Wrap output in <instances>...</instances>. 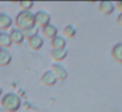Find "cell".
<instances>
[{"label":"cell","instance_id":"1","mask_svg":"<svg viewBox=\"0 0 122 112\" xmlns=\"http://www.w3.org/2000/svg\"><path fill=\"white\" fill-rule=\"evenodd\" d=\"M15 25H16V29L21 32H26L36 28L34 13H32L30 11H21L15 19Z\"/></svg>","mask_w":122,"mask_h":112},{"label":"cell","instance_id":"2","mask_svg":"<svg viewBox=\"0 0 122 112\" xmlns=\"http://www.w3.org/2000/svg\"><path fill=\"white\" fill-rule=\"evenodd\" d=\"M20 107H21V99L13 92L7 94L1 99V108L4 109V112H17Z\"/></svg>","mask_w":122,"mask_h":112},{"label":"cell","instance_id":"3","mask_svg":"<svg viewBox=\"0 0 122 112\" xmlns=\"http://www.w3.org/2000/svg\"><path fill=\"white\" fill-rule=\"evenodd\" d=\"M34 19H36V24H37L38 27H41V28H45L46 25H49V24H50V21H51V16L46 11L36 12Z\"/></svg>","mask_w":122,"mask_h":112},{"label":"cell","instance_id":"4","mask_svg":"<svg viewBox=\"0 0 122 112\" xmlns=\"http://www.w3.org/2000/svg\"><path fill=\"white\" fill-rule=\"evenodd\" d=\"M51 71H53V74L55 75L56 80H64V79H67V77H68L67 69L64 66H62L61 63H53Z\"/></svg>","mask_w":122,"mask_h":112},{"label":"cell","instance_id":"5","mask_svg":"<svg viewBox=\"0 0 122 112\" xmlns=\"http://www.w3.org/2000/svg\"><path fill=\"white\" fill-rule=\"evenodd\" d=\"M13 24V19L8 13H0V32H5Z\"/></svg>","mask_w":122,"mask_h":112},{"label":"cell","instance_id":"6","mask_svg":"<svg viewBox=\"0 0 122 112\" xmlns=\"http://www.w3.org/2000/svg\"><path fill=\"white\" fill-rule=\"evenodd\" d=\"M98 9H100V12L102 15H106V16H109V15H112L114 12V9H116V6H114L113 1H101L100 4H98Z\"/></svg>","mask_w":122,"mask_h":112},{"label":"cell","instance_id":"7","mask_svg":"<svg viewBox=\"0 0 122 112\" xmlns=\"http://www.w3.org/2000/svg\"><path fill=\"white\" fill-rule=\"evenodd\" d=\"M42 33H43V36H45L46 38L53 40V38H55L56 36H58V28L50 22V24L46 25L45 28H42Z\"/></svg>","mask_w":122,"mask_h":112},{"label":"cell","instance_id":"8","mask_svg":"<svg viewBox=\"0 0 122 112\" xmlns=\"http://www.w3.org/2000/svg\"><path fill=\"white\" fill-rule=\"evenodd\" d=\"M9 36H11L12 44H16V45H20V44H22V42H24V40H25L24 32H21V30L16 29V28H13V29L11 30Z\"/></svg>","mask_w":122,"mask_h":112},{"label":"cell","instance_id":"9","mask_svg":"<svg viewBox=\"0 0 122 112\" xmlns=\"http://www.w3.org/2000/svg\"><path fill=\"white\" fill-rule=\"evenodd\" d=\"M112 58L117 63L122 65V42H118L112 48Z\"/></svg>","mask_w":122,"mask_h":112},{"label":"cell","instance_id":"10","mask_svg":"<svg viewBox=\"0 0 122 112\" xmlns=\"http://www.w3.org/2000/svg\"><path fill=\"white\" fill-rule=\"evenodd\" d=\"M41 82H42L43 86H49V87H50V86H54L56 83V78H55V75L53 74L51 70H47V71L42 75Z\"/></svg>","mask_w":122,"mask_h":112},{"label":"cell","instance_id":"11","mask_svg":"<svg viewBox=\"0 0 122 112\" xmlns=\"http://www.w3.org/2000/svg\"><path fill=\"white\" fill-rule=\"evenodd\" d=\"M67 41L64 37L62 36H56L55 38L51 40V46H53V50H62V49H66Z\"/></svg>","mask_w":122,"mask_h":112},{"label":"cell","instance_id":"12","mask_svg":"<svg viewBox=\"0 0 122 112\" xmlns=\"http://www.w3.org/2000/svg\"><path fill=\"white\" fill-rule=\"evenodd\" d=\"M28 41H29V48L32 49V50H40L43 46V38L41 37L40 34L34 36V37H32Z\"/></svg>","mask_w":122,"mask_h":112},{"label":"cell","instance_id":"13","mask_svg":"<svg viewBox=\"0 0 122 112\" xmlns=\"http://www.w3.org/2000/svg\"><path fill=\"white\" fill-rule=\"evenodd\" d=\"M12 62V56L7 49L0 50V67H5Z\"/></svg>","mask_w":122,"mask_h":112},{"label":"cell","instance_id":"14","mask_svg":"<svg viewBox=\"0 0 122 112\" xmlns=\"http://www.w3.org/2000/svg\"><path fill=\"white\" fill-rule=\"evenodd\" d=\"M12 45L11 41V36L7 32H1L0 33V48L1 49H8Z\"/></svg>","mask_w":122,"mask_h":112},{"label":"cell","instance_id":"15","mask_svg":"<svg viewBox=\"0 0 122 112\" xmlns=\"http://www.w3.org/2000/svg\"><path fill=\"white\" fill-rule=\"evenodd\" d=\"M67 57V50L62 49V50H51V58L55 62H62Z\"/></svg>","mask_w":122,"mask_h":112},{"label":"cell","instance_id":"16","mask_svg":"<svg viewBox=\"0 0 122 112\" xmlns=\"http://www.w3.org/2000/svg\"><path fill=\"white\" fill-rule=\"evenodd\" d=\"M64 36H66V37H68V38H74L75 36H76V28L74 27V25H67L66 28H64Z\"/></svg>","mask_w":122,"mask_h":112},{"label":"cell","instance_id":"17","mask_svg":"<svg viewBox=\"0 0 122 112\" xmlns=\"http://www.w3.org/2000/svg\"><path fill=\"white\" fill-rule=\"evenodd\" d=\"M38 28L36 27V28H33V29H30V30H26V32H24V37L25 38H28V40H30L32 37H34V36H37L38 34Z\"/></svg>","mask_w":122,"mask_h":112},{"label":"cell","instance_id":"18","mask_svg":"<svg viewBox=\"0 0 122 112\" xmlns=\"http://www.w3.org/2000/svg\"><path fill=\"white\" fill-rule=\"evenodd\" d=\"M19 6L22 11H29V9L34 6V3H33V1H20Z\"/></svg>","mask_w":122,"mask_h":112},{"label":"cell","instance_id":"19","mask_svg":"<svg viewBox=\"0 0 122 112\" xmlns=\"http://www.w3.org/2000/svg\"><path fill=\"white\" fill-rule=\"evenodd\" d=\"M117 22H118L119 27H122V12L118 15V17H117Z\"/></svg>","mask_w":122,"mask_h":112},{"label":"cell","instance_id":"20","mask_svg":"<svg viewBox=\"0 0 122 112\" xmlns=\"http://www.w3.org/2000/svg\"><path fill=\"white\" fill-rule=\"evenodd\" d=\"M114 6H116V8H118V11H121V12H122V1H117V3L114 4Z\"/></svg>","mask_w":122,"mask_h":112},{"label":"cell","instance_id":"21","mask_svg":"<svg viewBox=\"0 0 122 112\" xmlns=\"http://www.w3.org/2000/svg\"><path fill=\"white\" fill-rule=\"evenodd\" d=\"M3 95V88H1V86H0V96Z\"/></svg>","mask_w":122,"mask_h":112},{"label":"cell","instance_id":"22","mask_svg":"<svg viewBox=\"0 0 122 112\" xmlns=\"http://www.w3.org/2000/svg\"><path fill=\"white\" fill-rule=\"evenodd\" d=\"M0 112H4V109H3V108H1V107H0Z\"/></svg>","mask_w":122,"mask_h":112},{"label":"cell","instance_id":"23","mask_svg":"<svg viewBox=\"0 0 122 112\" xmlns=\"http://www.w3.org/2000/svg\"><path fill=\"white\" fill-rule=\"evenodd\" d=\"M0 50H1V48H0Z\"/></svg>","mask_w":122,"mask_h":112},{"label":"cell","instance_id":"24","mask_svg":"<svg viewBox=\"0 0 122 112\" xmlns=\"http://www.w3.org/2000/svg\"><path fill=\"white\" fill-rule=\"evenodd\" d=\"M0 33H1V32H0Z\"/></svg>","mask_w":122,"mask_h":112}]
</instances>
